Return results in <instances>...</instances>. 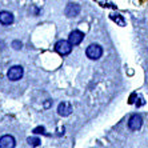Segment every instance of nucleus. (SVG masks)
Instances as JSON below:
<instances>
[{"mask_svg": "<svg viewBox=\"0 0 148 148\" xmlns=\"http://www.w3.org/2000/svg\"><path fill=\"white\" fill-rule=\"evenodd\" d=\"M86 55L91 60H99L101 58V55H103V48L99 44H91L87 47Z\"/></svg>", "mask_w": 148, "mask_h": 148, "instance_id": "f257e3e1", "label": "nucleus"}, {"mask_svg": "<svg viewBox=\"0 0 148 148\" xmlns=\"http://www.w3.org/2000/svg\"><path fill=\"white\" fill-rule=\"evenodd\" d=\"M21 47H23L21 41H19V40H14V41H12V48H14V49H21Z\"/></svg>", "mask_w": 148, "mask_h": 148, "instance_id": "ddd939ff", "label": "nucleus"}, {"mask_svg": "<svg viewBox=\"0 0 148 148\" xmlns=\"http://www.w3.org/2000/svg\"><path fill=\"white\" fill-rule=\"evenodd\" d=\"M34 134H36V135H44L45 134V128L43 127V125H39V127H36V128H34Z\"/></svg>", "mask_w": 148, "mask_h": 148, "instance_id": "f8f14e48", "label": "nucleus"}, {"mask_svg": "<svg viewBox=\"0 0 148 148\" xmlns=\"http://www.w3.org/2000/svg\"><path fill=\"white\" fill-rule=\"evenodd\" d=\"M80 11H82V8H80L79 4L68 3L67 4V7H66V10H64V14H66L67 17H76L80 14Z\"/></svg>", "mask_w": 148, "mask_h": 148, "instance_id": "39448f33", "label": "nucleus"}, {"mask_svg": "<svg viewBox=\"0 0 148 148\" xmlns=\"http://www.w3.org/2000/svg\"><path fill=\"white\" fill-rule=\"evenodd\" d=\"M141 125H143V117H141L140 115L136 114L130 117V120H128V128H130V130L138 131V130L141 128Z\"/></svg>", "mask_w": 148, "mask_h": 148, "instance_id": "20e7f679", "label": "nucleus"}, {"mask_svg": "<svg viewBox=\"0 0 148 148\" xmlns=\"http://www.w3.org/2000/svg\"><path fill=\"white\" fill-rule=\"evenodd\" d=\"M16 145L14 136L11 135H4L3 138H0V147L1 148H14Z\"/></svg>", "mask_w": 148, "mask_h": 148, "instance_id": "6e6552de", "label": "nucleus"}, {"mask_svg": "<svg viewBox=\"0 0 148 148\" xmlns=\"http://www.w3.org/2000/svg\"><path fill=\"white\" fill-rule=\"evenodd\" d=\"M55 51L62 56L69 55L71 51H72V44L67 40H59V41H56V44H55Z\"/></svg>", "mask_w": 148, "mask_h": 148, "instance_id": "f03ea898", "label": "nucleus"}, {"mask_svg": "<svg viewBox=\"0 0 148 148\" xmlns=\"http://www.w3.org/2000/svg\"><path fill=\"white\" fill-rule=\"evenodd\" d=\"M27 143L31 147H39V145L41 144V140L39 138H36V136H31V138L27 139Z\"/></svg>", "mask_w": 148, "mask_h": 148, "instance_id": "9d476101", "label": "nucleus"}, {"mask_svg": "<svg viewBox=\"0 0 148 148\" xmlns=\"http://www.w3.org/2000/svg\"><path fill=\"white\" fill-rule=\"evenodd\" d=\"M83 39H84V34L82 31H79V29H73L68 36V41L72 45H79L83 41Z\"/></svg>", "mask_w": 148, "mask_h": 148, "instance_id": "423d86ee", "label": "nucleus"}, {"mask_svg": "<svg viewBox=\"0 0 148 148\" xmlns=\"http://www.w3.org/2000/svg\"><path fill=\"white\" fill-rule=\"evenodd\" d=\"M72 106L69 103H67V101H63V103L59 104L58 107V114L60 115V116L66 117V116H69V115L72 114Z\"/></svg>", "mask_w": 148, "mask_h": 148, "instance_id": "0eeeda50", "label": "nucleus"}, {"mask_svg": "<svg viewBox=\"0 0 148 148\" xmlns=\"http://www.w3.org/2000/svg\"><path fill=\"white\" fill-rule=\"evenodd\" d=\"M14 15L8 12V11H1L0 12V23L3 25H10L14 23Z\"/></svg>", "mask_w": 148, "mask_h": 148, "instance_id": "1a4fd4ad", "label": "nucleus"}, {"mask_svg": "<svg viewBox=\"0 0 148 148\" xmlns=\"http://www.w3.org/2000/svg\"><path fill=\"white\" fill-rule=\"evenodd\" d=\"M24 75V68L21 66H14L11 67L8 69L7 72V77L11 80V82H17V80H20Z\"/></svg>", "mask_w": 148, "mask_h": 148, "instance_id": "7ed1b4c3", "label": "nucleus"}, {"mask_svg": "<svg viewBox=\"0 0 148 148\" xmlns=\"http://www.w3.org/2000/svg\"><path fill=\"white\" fill-rule=\"evenodd\" d=\"M110 17H111V20L116 21V23H119L120 25L125 24V21H124L123 16H121V15H119V14H112V15H110Z\"/></svg>", "mask_w": 148, "mask_h": 148, "instance_id": "9b49d317", "label": "nucleus"}]
</instances>
